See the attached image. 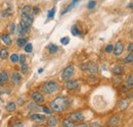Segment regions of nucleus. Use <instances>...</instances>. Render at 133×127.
<instances>
[{"mask_svg":"<svg viewBox=\"0 0 133 127\" xmlns=\"http://www.w3.org/2000/svg\"><path fill=\"white\" fill-rule=\"evenodd\" d=\"M69 106H70V101L66 97H64V96H59L55 98L49 103L50 109L56 113L65 112L69 108Z\"/></svg>","mask_w":133,"mask_h":127,"instance_id":"f257e3e1","label":"nucleus"},{"mask_svg":"<svg viewBox=\"0 0 133 127\" xmlns=\"http://www.w3.org/2000/svg\"><path fill=\"white\" fill-rule=\"evenodd\" d=\"M57 90H58V84H57V82L55 80L46 81L40 88V91L45 95H52V94L56 93Z\"/></svg>","mask_w":133,"mask_h":127,"instance_id":"f03ea898","label":"nucleus"},{"mask_svg":"<svg viewBox=\"0 0 133 127\" xmlns=\"http://www.w3.org/2000/svg\"><path fill=\"white\" fill-rule=\"evenodd\" d=\"M75 73V66L73 64H70L69 66H66V68L62 71V80H65V81H68V80H72L73 75Z\"/></svg>","mask_w":133,"mask_h":127,"instance_id":"7ed1b4c3","label":"nucleus"},{"mask_svg":"<svg viewBox=\"0 0 133 127\" xmlns=\"http://www.w3.org/2000/svg\"><path fill=\"white\" fill-rule=\"evenodd\" d=\"M31 98H32V100H33V102L35 104H37V105H41V104H43L44 102H45V99H44V96L42 95L40 92H33L32 94H31Z\"/></svg>","mask_w":133,"mask_h":127,"instance_id":"20e7f679","label":"nucleus"},{"mask_svg":"<svg viewBox=\"0 0 133 127\" xmlns=\"http://www.w3.org/2000/svg\"><path fill=\"white\" fill-rule=\"evenodd\" d=\"M69 119L72 120L73 122H83L85 118H84V115L81 112H74V113L70 114Z\"/></svg>","mask_w":133,"mask_h":127,"instance_id":"39448f33","label":"nucleus"},{"mask_svg":"<svg viewBox=\"0 0 133 127\" xmlns=\"http://www.w3.org/2000/svg\"><path fill=\"white\" fill-rule=\"evenodd\" d=\"M22 81H23V77H22L21 73H18V72H17V71H15V72L11 73L10 82H11L12 85H15V86H16V85H18Z\"/></svg>","mask_w":133,"mask_h":127,"instance_id":"423d86ee","label":"nucleus"},{"mask_svg":"<svg viewBox=\"0 0 133 127\" xmlns=\"http://www.w3.org/2000/svg\"><path fill=\"white\" fill-rule=\"evenodd\" d=\"M123 51H124V44H123V42L122 41H118L117 44L114 46V50H113L115 56H117V57L121 56Z\"/></svg>","mask_w":133,"mask_h":127,"instance_id":"0eeeda50","label":"nucleus"},{"mask_svg":"<svg viewBox=\"0 0 133 127\" xmlns=\"http://www.w3.org/2000/svg\"><path fill=\"white\" fill-rule=\"evenodd\" d=\"M0 41L5 46H11V44H12V40H11L9 34H3V35H1L0 36Z\"/></svg>","mask_w":133,"mask_h":127,"instance_id":"6e6552de","label":"nucleus"},{"mask_svg":"<svg viewBox=\"0 0 133 127\" xmlns=\"http://www.w3.org/2000/svg\"><path fill=\"white\" fill-rule=\"evenodd\" d=\"M30 120H32L34 122H43L46 120V117L41 115V114H32L29 116Z\"/></svg>","mask_w":133,"mask_h":127,"instance_id":"1a4fd4ad","label":"nucleus"},{"mask_svg":"<svg viewBox=\"0 0 133 127\" xmlns=\"http://www.w3.org/2000/svg\"><path fill=\"white\" fill-rule=\"evenodd\" d=\"M46 122H47V127H57V125H58V120H57V118L54 117V116H52V115L47 118Z\"/></svg>","mask_w":133,"mask_h":127,"instance_id":"9d476101","label":"nucleus"},{"mask_svg":"<svg viewBox=\"0 0 133 127\" xmlns=\"http://www.w3.org/2000/svg\"><path fill=\"white\" fill-rule=\"evenodd\" d=\"M79 86V83H78V80H68L66 84V88L70 91H73V90H76L77 88Z\"/></svg>","mask_w":133,"mask_h":127,"instance_id":"9b49d317","label":"nucleus"},{"mask_svg":"<svg viewBox=\"0 0 133 127\" xmlns=\"http://www.w3.org/2000/svg\"><path fill=\"white\" fill-rule=\"evenodd\" d=\"M125 71V68L121 65H115L112 69V72L115 74V75H120V74H123Z\"/></svg>","mask_w":133,"mask_h":127,"instance_id":"f8f14e48","label":"nucleus"},{"mask_svg":"<svg viewBox=\"0 0 133 127\" xmlns=\"http://www.w3.org/2000/svg\"><path fill=\"white\" fill-rule=\"evenodd\" d=\"M9 80V76H8V73L7 71H2L0 73V85H4Z\"/></svg>","mask_w":133,"mask_h":127,"instance_id":"ddd939ff","label":"nucleus"},{"mask_svg":"<svg viewBox=\"0 0 133 127\" xmlns=\"http://www.w3.org/2000/svg\"><path fill=\"white\" fill-rule=\"evenodd\" d=\"M79 2H81V0H73V1H72V2L66 6V9H65L64 11H62V15H63V14H66V12H69L71 9H73V7H74V6H76Z\"/></svg>","mask_w":133,"mask_h":127,"instance_id":"4468645a","label":"nucleus"},{"mask_svg":"<svg viewBox=\"0 0 133 127\" xmlns=\"http://www.w3.org/2000/svg\"><path fill=\"white\" fill-rule=\"evenodd\" d=\"M32 15V7L30 5H25L22 8V16Z\"/></svg>","mask_w":133,"mask_h":127,"instance_id":"2eb2a0df","label":"nucleus"},{"mask_svg":"<svg viewBox=\"0 0 133 127\" xmlns=\"http://www.w3.org/2000/svg\"><path fill=\"white\" fill-rule=\"evenodd\" d=\"M119 124H120V119H119V117H117V116L112 117V118L109 120V125L111 127H116V126H118Z\"/></svg>","mask_w":133,"mask_h":127,"instance_id":"dca6fc26","label":"nucleus"},{"mask_svg":"<svg viewBox=\"0 0 133 127\" xmlns=\"http://www.w3.org/2000/svg\"><path fill=\"white\" fill-rule=\"evenodd\" d=\"M128 106H129V101H128V100H122V101L118 104V109L122 111V110L127 109Z\"/></svg>","mask_w":133,"mask_h":127,"instance_id":"f3484780","label":"nucleus"},{"mask_svg":"<svg viewBox=\"0 0 133 127\" xmlns=\"http://www.w3.org/2000/svg\"><path fill=\"white\" fill-rule=\"evenodd\" d=\"M28 43V39L27 38H24V37H21L17 40V46L18 48H23L25 47V45Z\"/></svg>","mask_w":133,"mask_h":127,"instance_id":"a211bd4d","label":"nucleus"},{"mask_svg":"<svg viewBox=\"0 0 133 127\" xmlns=\"http://www.w3.org/2000/svg\"><path fill=\"white\" fill-rule=\"evenodd\" d=\"M5 109H6L7 112H15L17 110V104H16L15 102H9V103L6 105Z\"/></svg>","mask_w":133,"mask_h":127,"instance_id":"6ab92c4d","label":"nucleus"},{"mask_svg":"<svg viewBox=\"0 0 133 127\" xmlns=\"http://www.w3.org/2000/svg\"><path fill=\"white\" fill-rule=\"evenodd\" d=\"M88 70L90 71V73H91L92 75H95V74L97 73V71H98L97 65L95 63H90V66H89V69H88Z\"/></svg>","mask_w":133,"mask_h":127,"instance_id":"aec40b11","label":"nucleus"},{"mask_svg":"<svg viewBox=\"0 0 133 127\" xmlns=\"http://www.w3.org/2000/svg\"><path fill=\"white\" fill-rule=\"evenodd\" d=\"M63 127H76V124H75V122H73L72 120H70L68 118L63 121Z\"/></svg>","mask_w":133,"mask_h":127,"instance_id":"412c9836","label":"nucleus"},{"mask_svg":"<svg viewBox=\"0 0 133 127\" xmlns=\"http://www.w3.org/2000/svg\"><path fill=\"white\" fill-rule=\"evenodd\" d=\"M48 52H49L50 54H54V53H56L57 51H58V47L55 45V44H53V43H51L48 45Z\"/></svg>","mask_w":133,"mask_h":127,"instance_id":"4be33fe9","label":"nucleus"},{"mask_svg":"<svg viewBox=\"0 0 133 127\" xmlns=\"http://www.w3.org/2000/svg\"><path fill=\"white\" fill-rule=\"evenodd\" d=\"M8 50L6 48H1L0 49V58L1 59H6L8 57Z\"/></svg>","mask_w":133,"mask_h":127,"instance_id":"5701e85b","label":"nucleus"},{"mask_svg":"<svg viewBox=\"0 0 133 127\" xmlns=\"http://www.w3.org/2000/svg\"><path fill=\"white\" fill-rule=\"evenodd\" d=\"M27 34H29V33L27 32L24 28H22L21 26H18V27H17V36H18L19 38H21V37H24V36H25V35H27Z\"/></svg>","mask_w":133,"mask_h":127,"instance_id":"b1692460","label":"nucleus"},{"mask_svg":"<svg viewBox=\"0 0 133 127\" xmlns=\"http://www.w3.org/2000/svg\"><path fill=\"white\" fill-rule=\"evenodd\" d=\"M28 71H29V67H28L27 63L21 64V72L26 75V74H28Z\"/></svg>","mask_w":133,"mask_h":127,"instance_id":"393cba45","label":"nucleus"},{"mask_svg":"<svg viewBox=\"0 0 133 127\" xmlns=\"http://www.w3.org/2000/svg\"><path fill=\"white\" fill-rule=\"evenodd\" d=\"M95 6H96V1H95V0H90V1L87 3V8H88L89 10L94 9Z\"/></svg>","mask_w":133,"mask_h":127,"instance_id":"a878e982","label":"nucleus"},{"mask_svg":"<svg viewBox=\"0 0 133 127\" xmlns=\"http://www.w3.org/2000/svg\"><path fill=\"white\" fill-rule=\"evenodd\" d=\"M71 33H72L73 36H78V35L80 34V31L78 30V28H77L76 25H74V26L71 28Z\"/></svg>","mask_w":133,"mask_h":127,"instance_id":"bb28decb","label":"nucleus"},{"mask_svg":"<svg viewBox=\"0 0 133 127\" xmlns=\"http://www.w3.org/2000/svg\"><path fill=\"white\" fill-rule=\"evenodd\" d=\"M133 61V54L132 53H130L129 55H127L125 58H124V62L125 63H132Z\"/></svg>","mask_w":133,"mask_h":127,"instance_id":"cd10ccee","label":"nucleus"},{"mask_svg":"<svg viewBox=\"0 0 133 127\" xmlns=\"http://www.w3.org/2000/svg\"><path fill=\"white\" fill-rule=\"evenodd\" d=\"M10 61H11V63H17L18 62V55L16 53L11 54L10 55Z\"/></svg>","mask_w":133,"mask_h":127,"instance_id":"c85d7f7f","label":"nucleus"},{"mask_svg":"<svg viewBox=\"0 0 133 127\" xmlns=\"http://www.w3.org/2000/svg\"><path fill=\"white\" fill-rule=\"evenodd\" d=\"M24 48H25V52L30 53V52H32V50H33V45H32L31 43H27Z\"/></svg>","mask_w":133,"mask_h":127,"instance_id":"c756f323","label":"nucleus"},{"mask_svg":"<svg viewBox=\"0 0 133 127\" xmlns=\"http://www.w3.org/2000/svg\"><path fill=\"white\" fill-rule=\"evenodd\" d=\"M113 50H114V45H112V44H109V45L105 47V49H104L105 53H112Z\"/></svg>","mask_w":133,"mask_h":127,"instance_id":"7c9ffc66","label":"nucleus"},{"mask_svg":"<svg viewBox=\"0 0 133 127\" xmlns=\"http://www.w3.org/2000/svg\"><path fill=\"white\" fill-rule=\"evenodd\" d=\"M54 14H55V7H53L52 9H50L49 11H48V18L51 19V18H53L54 17Z\"/></svg>","mask_w":133,"mask_h":127,"instance_id":"2f4dec72","label":"nucleus"},{"mask_svg":"<svg viewBox=\"0 0 133 127\" xmlns=\"http://www.w3.org/2000/svg\"><path fill=\"white\" fill-rule=\"evenodd\" d=\"M127 85H128L129 88H132V85H133V75L132 74H130L129 77H128V80H127Z\"/></svg>","mask_w":133,"mask_h":127,"instance_id":"473e14b6","label":"nucleus"},{"mask_svg":"<svg viewBox=\"0 0 133 127\" xmlns=\"http://www.w3.org/2000/svg\"><path fill=\"white\" fill-rule=\"evenodd\" d=\"M28 109L29 110H37V109H39L38 108V106H37V104H35V103H32V104H28Z\"/></svg>","mask_w":133,"mask_h":127,"instance_id":"72a5a7b5","label":"nucleus"},{"mask_svg":"<svg viewBox=\"0 0 133 127\" xmlns=\"http://www.w3.org/2000/svg\"><path fill=\"white\" fill-rule=\"evenodd\" d=\"M16 32V23H10V26H9V34H11V35H14V33Z\"/></svg>","mask_w":133,"mask_h":127,"instance_id":"f704fd0d","label":"nucleus"},{"mask_svg":"<svg viewBox=\"0 0 133 127\" xmlns=\"http://www.w3.org/2000/svg\"><path fill=\"white\" fill-rule=\"evenodd\" d=\"M90 63H91V62H87V63L82 64V65H81V69H82L83 71L88 70V69H89V66H90Z\"/></svg>","mask_w":133,"mask_h":127,"instance_id":"c9c22d12","label":"nucleus"},{"mask_svg":"<svg viewBox=\"0 0 133 127\" xmlns=\"http://www.w3.org/2000/svg\"><path fill=\"white\" fill-rule=\"evenodd\" d=\"M26 55H24V54H22V55H19L18 56V61L21 62V64H23V63H26Z\"/></svg>","mask_w":133,"mask_h":127,"instance_id":"e433bc0d","label":"nucleus"},{"mask_svg":"<svg viewBox=\"0 0 133 127\" xmlns=\"http://www.w3.org/2000/svg\"><path fill=\"white\" fill-rule=\"evenodd\" d=\"M69 41H70L69 37H64V38L61 39V43H62L63 45H68V44H69Z\"/></svg>","mask_w":133,"mask_h":127,"instance_id":"4c0bfd02","label":"nucleus"},{"mask_svg":"<svg viewBox=\"0 0 133 127\" xmlns=\"http://www.w3.org/2000/svg\"><path fill=\"white\" fill-rule=\"evenodd\" d=\"M42 111L44 112V113H46V114H49V115H51L52 114V110H50L49 108H47V107H43L42 108Z\"/></svg>","mask_w":133,"mask_h":127,"instance_id":"58836bf2","label":"nucleus"},{"mask_svg":"<svg viewBox=\"0 0 133 127\" xmlns=\"http://www.w3.org/2000/svg\"><path fill=\"white\" fill-rule=\"evenodd\" d=\"M38 12H39V8H38V7H34V8H32V14H33V15H36Z\"/></svg>","mask_w":133,"mask_h":127,"instance_id":"ea45409f","label":"nucleus"},{"mask_svg":"<svg viewBox=\"0 0 133 127\" xmlns=\"http://www.w3.org/2000/svg\"><path fill=\"white\" fill-rule=\"evenodd\" d=\"M127 51H129L130 53H132L133 51V43H129L128 47H127Z\"/></svg>","mask_w":133,"mask_h":127,"instance_id":"a19ab883","label":"nucleus"},{"mask_svg":"<svg viewBox=\"0 0 133 127\" xmlns=\"http://www.w3.org/2000/svg\"><path fill=\"white\" fill-rule=\"evenodd\" d=\"M77 127H88V124H87V123H85V122H80Z\"/></svg>","mask_w":133,"mask_h":127,"instance_id":"79ce46f5","label":"nucleus"},{"mask_svg":"<svg viewBox=\"0 0 133 127\" xmlns=\"http://www.w3.org/2000/svg\"><path fill=\"white\" fill-rule=\"evenodd\" d=\"M128 90H129V86H128L127 84H126L125 86H123V88H122V92H123V93H126V92H128Z\"/></svg>","mask_w":133,"mask_h":127,"instance_id":"37998d69","label":"nucleus"},{"mask_svg":"<svg viewBox=\"0 0 133 127\" xmlns=\"http://www.w3.org/2000/svg\"><path fill=\"white\" fill-rule=\"evenodd\" d=\"M11 127H24V123H22V122H19V123H17V124H15V125H12Z\"/></svg>","mask_w":133,"mask_h":127,"instance_id":"c03bdc74","label":"nucleus"},{"mask_svg":"<svg viewBox=\"0 0 133 127\" xmlns=\"http://www.w3.org/2000/svg\"><path fill=\"white\" fill-rule=\"evenodd\" d=\"M90 127H99V123H98V122H96V123H95V122H93Z\"/></svg>","mask_w":133,"mask_h":127,"instance_id":"a18cd8bd","label":"nucleus"},{"mask_svg":"<svg viewBox=\"0 0 133 127\" xmlns=\"http://www.w3.org/2000/svg\"><path fill=\"white\" fill-rule=\"evenodd\" d=\"M4 93H6L7 95H9V94L11 93V91H10V89H9V88H7V89H6V91H4Z\"/></svg>","mask_w":133,"mask_h":127,"instance_id":"49530a36","label":"nucleus"},{"mask_svg":"<svg viewBox=\"0 0 133 127\" xmlns=\"http://www.w3.org/2000/svg\"><path fill=\"white\" fill-rule=\"evenodd\" d=\"M18 103H19V104H21V105H23V104H24V103H25V101H24V100H23V99H18Z\"/></svg>","mask_w":133,"mask_h":127,"instance_id":"de8ad7c7","label":"nucleus"},{"mask_svg":"<svg viewBox=\"0 0 133 127\" xmlns=\"http://www.w3.org/2000/svg\"><path fill=\"white\" fill-rule=\"evenodd\" d=\"M132 7H133L132 2H130V3H129V9H132Z\"/></svg>","mask_w":133,"mask_h":127,"instance_id":"09e8293b","label":"nucleus"},{"mask_svg":"<svg viewBox=\"0 0 133 127\" xmlns=\"http://www.w3.org/2000/svg\"><path fill=\"white\" fill-rule=\"evenodd\" d=\"M38 72H39V73H42V72H43V68H39V69H38Z\"/></svg>","mask_w":133,"mask_h":127,"instance_id":"8fccbe9b","label":"nucleus"},{"mask_svg":"<svg viewBox=\"0 0 133 127\" xmlns=\"http://www.w3.org/2000/svg\"><path fill=\"white\" fill-rule=\"evenodd\" d=\"M35 127H46V126H44V125H38V126H35Z\"/></svg>","mask_w":133,"mask_h":127,"instance_id":"3c124183","label":"nucleus"}]
</instances>
